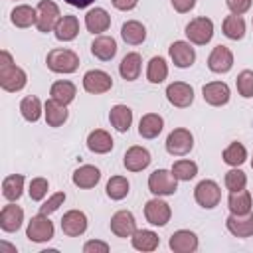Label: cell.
I'll list each match as a JSON object with an SVG mask.
<instances>
[{
    "mask_svg": "<svg viewBox=\"0 0 253 253\" xmlns=\"http://www.w3.org/2000/svg\"><path fill=\"white\" fill-rule=\"evenodd\" d=\"M251 2L253 0H225V6L231 14H237V16H243L249 8H251Z\"/></svg>",
    "mask_w": 253,
    "mask_h": 253,
    "instance_id": "7dc6e473",
    "label": "cell"
},
{
    "mask_svg": "<svg viewBox=\"0 0 253 253\" xmlns=\"http://www.w3.org/2000/svg\"><path fill=\"white\" fill-rule=\"evenodd\" d=\"M164 146H166V152L172 156H186L194 148V134L188 128L178 126L166 136Z\"/></svg>",
    "mask_w": 253,
    "mask_h": 253,
    "instance_id": "8992f818",
    "label": "cell"
},
{
    "mask_svg": "<svg viewBox=\"0 0 253 253\" xmlns=\"http://www.w3.org/2000/svg\"><path fill=\"white\" fill-rule=\"evenodd\" d=\"M166 99L178 109H186L194 103V87L186 81H174L166 87Z\"/></svg>",
    "mask_w": 253,
    "mask_h": 253,
    "instance_id": "7c38bea8",
    "label": "cell"
},
{
    "mask_svg": "<svg viewBox=\"0 0 253 253\" xmlns=\"http://www.w3.org/2000/svg\"><path fill=\"white\" fill-rule=\"evenodd\" d=\"M221 30H223V36L225 38H229V40H241L245 36V20H243V16H237V14L225 16V20L221 24Z\"/></svg>",
    "mask_w": 253,
    "mask_h": 253,
    "instance_id": "8d00e7d4",
    "label": "cell"
},
{
    "mask_svg": "<svg viewBox=\"0 0 253 253\" xmlns=\"http://www.w3.org/2000/svg\"><path fill=\"white\" fill-rule=\"evenodd\" d=\"M186 38L194 45H206L213 38V22L206 16L192 18L186 24Z\"/></svg>",
    "mask_w": 253,
    "mask_h": 253,
    "instance_id": "3957f363",
    "label": "cell"
},
{
    "mask_svg": "<svg viewBox=\"0 0 253 253\" xmlns=\"http://www.w3.org/2000/svg\"><path fill=\"white\" fill-rule=\"evenodd\" d=\"M152 162V156L148 152V148L144 146H130L125 156H123V166L128 170V172H142L144 168H148V164Z\"/></svg>",
    "mask_w": 253,
    "mask_h": 253,
    "instance_id": "9a60e30c",
    "label": "cell"
},
{
    "mask_svg": "<svg viewBox=\"0 0 253 253\" xmlns=\"http://www.w3.org/2000/svg\"><path fill=\"white\" fill-rule=\"evenodd\" d=\"M172 174L176 176L178 182H190L198 174V164L190 158H180L172 164Z\"/></svg>",
    "mask_w": 253,
    "mask_h": 253,
    "instance_id": "60d3db41",
    "label": "cell"
},
{
    "mask_svg": "<svg viewBox=\"0 0 253 253\" xmlns=\"http://www.w3.org/2000/svg\"><path fill=\"white\" fill-rule=\"evenodd\" d=\"M24 176L22 174H10L2 180V196L8 202H16L24 194Z\"/></svg>",
    "mask_w": 253,
    "mask_h": 253,
    "instance_id": "e575fe53",
    "label": "cell"
},
{
    "mask_svg": "<svg viewBox=\"0 0 253 253\" xmlns=\"http://www.w3.org/2000/svg\"><path fill=\"white\" fill-rule=\"evenodd\" d=\"M28 75L26 71L14 63L8 49L0 51V87L8 93H18L26 87Z\"/></svg>",
    "mask_w": 253,
    "mask_h": 253,
    "instance_id": "6da1fadb",
    "label": "cell"
},
{
    "mask_svg": "<svg viewBox=\"0 0 253 253\" xmlns=\"http://www.w3.org/2000/svg\"><path fill=\"white\" fill-rule=\"evenodd\" d=\"M223 184L229 192H237V190H243L247 186V176L243 170H239L237 166H231L229 172H225V178H223Z\"/></svg>",
    "mask_w": 253,
    "mask_h": 253,
    "instance_id": "b9f144b4",
    "label": "cell"
},
{
    "mask_svg": "<svg viewBox=\"0 0 253 253\" xmlns=\"http://www.w3.org/2000/svg\"><path fill=\"white\" fill-rule=\"evenodd\" d=\"M121 38L128 45H140L146 40V28L138 20H128L121 26Z\"/></svg>",
    "mask_w": 253,
    "mask_h": 253,
    "instance_id": "83f0119b",
    "label": "cell"
},
{
    "mask_svg": "<svg viewBox=\"0 0 253 253\" xmlns=\"http://www.w3.org/2000/svg\"><path fill=\"white\" fill-rule=\"evenodd\" d=\"M45 65L53 73H73L79 67V55L67 47H55L45 55Z\"/></svg>",
    "mask_w": 253,
    "mask_h": 253,
    "instance_id": "7a4b0ae2",
    "label": "cell"
},
{
    "mask_svg": "<svg viewBox=\"0 0 253 253\" xmlns=\"http://www.w3.org/2000/svg\"><path fill=\"white\" fill-rule=\"evenodd\" d=\"M87 225H89V219H87V215L81 210H69L61 217V231L67 237H79V235H83L87 231Z\"/></svg>",
    "mask_w": 253,
    "mask_h": 253,
    "instance_id": "5bb4252c",
    "label": "cell"
},
{
    "mask_svg": "<svg viewBox=\"0 0 253 253\" xmlns=\"http://www.w3.org/2000/svg\"><path fill=\"white\" fill-rule=\"evenodd\" d=\"M24 223V210L20 206H16L14 202L6 204L0 210V229L6 233H14L22 227Z\"/></svg>",
    "mask_w": 253,
    "mask_h": 253,
    "instance_id": "d6986e66",
    "label": "cell"
},
{
    "mask_svg": "<svg viewBox=\"0 0 253 253\" xmlns=\"http://www.w3.org/2000/svg\"><path fill=\"white\" fill-rule=\"evenodd\" d=\"M99 180H101V170L95 164H83V166L75 168L71 174V182L79 190H91L99 184Z\"/></svg>",
    "mask_w": 253,
    "mask_h": 253,
    "instance_id": "ac0fdd59",
    "label": "cell"
},
{
    "mask_svg": "<svg viewBox=\"0 0 253 253\" xmlns=\"http://www.w3.org/2000/svg\"><path fill=\"white\" fill-rule=\"evenodd\" d=\"M113 144H115L113 142V136L107 130H103V128H95L87 136V148L91 152H95V154H107V152H111L113 150Z\"/></svg>",
    "mask_w": 253,
    "mask_h": 253,
    "instance_id": "f1b7e54d",
    "label": "cell"
},
{
    "mask_svg": "<svg viewBox=\"0 0 253 253\" xmlns=\"http://www.w3.org/2000/svg\"><path fill=\"white\" fill-rule=\"evenodd\" d=\"M221 158H223V162L229 164V166H241V164L247 160V148H245L241 142L235 140V142H231V144H227V146L223 148Z\"/></svg>",
    "mask_w": 253,
    "mask_h": 253,
    "instance_id": "ab89813d",
    "label": "cell"
},
{
    "mask_svg": "<svg viewBox=\"0 0 253 253\" xmlns=\"http://www.w3.org/2000/svg\"><path fill=\"white\" fill-rule=\"evenodd\" d=\"M53 233H55V227H53L49 215H45V213H38L28 221L26 237L34 243H45V241L53 239Z\"/></svg>",
    "mask_w": 253,
    "mask_h": 253,
    "instance_id": "ba28073f",
    "label": "cell"
},
{
    "mask_svg": "<svg viewBox=\"0 0 253 253\" xmlns=\"http://www.w3.org/2000/svg\"><path fill=\"white\" fill-rule=\"evenodd\" d=\"M105 192H107V196H109L111 200L119 202V200H123V198L128 196V192H130V182H128L125 176H111L109 182H107V186H105Z\"/></svg>",
    "mask_w": 253,
    "mask_h": 253,
    "instance_id": "f35d334b",
    "label": "cell"
},
{
    "mask_svg": "<svg viewBox=\"0 0 253 253\" xmlns=\"http://www.w3.org/2000/svg\"><path fill=\"white\" fill-rule=\"evenodd\" d=\"M113 8L115 10H121V12H130L138 6V0H111Z\"/></svg>",
    "mask_w": 253,
    "mask_h": 253,
    "instance_id": "681fc988",
    "label": "cell"
},
{
    "mask_svg": "<svg viewBox=\"0 0 253 253\" xmlns=\"http://www.w3.org/2000/svg\"><path fill=\"white\" fill-rule=\"evenodd\" d=\"M91 53L101 61H111L117 55V42L113 36L99 34L91 43Z\"/></svg>",
    "mask_w": 253,
    "mask_h": 253,
    "instance_id": "603a6c76",
    "label": "cell"
},
{
    "mask_svg": "<svg viewBox=\"0 0 253 253\" xmlns=\"http://www.w3.org/2000/svg\"><path fill=\"white\" fill-rule=\"evenodd\" d=\"M233 67V51L227 45H215L208 55V69L211 73H227Z\"/></svg>",
    "mask_w": 253,
    "mask_h": 253,
    "instance_id": "e0dca14e",
    "label": "cell"
},
{
    "mask_svg": "<svg viewBox=\"0 0 253 253\" xmlns=\"http://www.w3.org/2000/svg\"><path fill=\"white\" fill-rule=\"evenodd\" d=\"M170 4L178 14H188L190 10H194L196 0H170Z\"/></svg>",
    "mask_w": 253,
    "mask_h": 253,
    "instance_id": "c3c4849f",
    "label": "cell"
},
{
    "mask_svg": "<svg viewBox=\"0 0 253 253\" xmlns=\"http://www.w3.org/2000/svg\"><path fill=\"white\" fill-rule=\"evenodd\" d=\"M0 249H8V251L16 253V245H10V243H6V241H0Z\"/></svg>",
    "mask_w": 253,
    "mask_h": 253,
    "instance_id": "816d5d0a",
    "label": "cell"
},
{
    "mask_svg": "<svg viewBox=\"0 0 253 253\" xmlns=\"http://www.w3.org/2000/svg\"><path fill=\"white\" fill-rule=\"evenodd\" d=\"M77 95V89H75V83H71L69 79H59V81H53L51 87H49V97L55 99L57 103L61 105H69Z\"/></svg>",
    "mask_w": 253,
    "mask_h": 253,
    "instance_id": "4dcf8cb0",
    "label": "cell"
},
{
    "mask_svg": "<svg viewBox=\"0 0 253 253\" xmlns=\"http://www.w3.org/2000/svg\"><path fill=\"white\" fill-rule=\"evenodd\" d=\"M251 168H253V156H251Z\"/></svg>",
    "mask_w": 253,
    "mask_h": 253,
    "instance_id": "f5cc1de1",
    "label": "cell"
},
{
    "mask_svg": "<svg viewBox=\"0 0 253 253\" xmlns=\"http://www.w3.org/2000/svg\"><path fill=\"white\" fill-rule=\"evenodd\" d=\"M164 128V119L158 113H146L138 121V134L146 140L156 138Z\"/></svg>",
    "mask_w": 253,
    "mask_h": 253,
    "instance_id": "cb8c5ba5",
    "label": "cell"
},
{
    "mask_svg": "<svg viewBox=\"0 0 253 253\" xmlns=\"http://www.w3.org/2000/svg\"><path fill=\"white\" fill-rule=\"evenodd\" d=\"M130 243L136 251H154L160 245V237L152 229H136L130 235Z\"/></svg>",
    "mask_w": 253,
    "mask_h": 253,
    "instance_id": "d6a6232c",
    "label": "cell"
},
{
    "mask_svg": "<svg viewBox=\"0 0 253 253\" xmlns=\"http://www.w3.org/2000/svg\"><path fill=\"white\" fill-rule=\"evenodd\" d=\"M109 243L101 239H89L83 243V253H109Z\"/></svg>",
    "mask_w": 253,
    "mask_h": 253,
    "instance_id": "bcb514c9",
    "label": "cell"
},
{
    "mask_svg": "<svg viewBox=\"0 0 253 253\" xmlns=\"http://www.w3.org/2000/svg\"><path fill=\"white\" fill-rule=\"evenodd\" d=\"M251 24H253V20H251Z\"/></svg>",
    "mask_w": 253,
    "mask_h": 253,
    "instance_id": "db71d44e",
    "label": "cell"
},
{
    "mask_svg": "<svg viewBox=\"0 0 253 253\" xmlns=\"http://www.w3.org/2000/svg\"><path fill=\"white\" fill-rule=\"evenodd\" d=\"M202 97L211 107H223L231 99V89L225 81H210L202 87Z\"/></svg>",
    "mask_w": 253,
    "mask_h": 253,
    "instance_id": "4fadbf2b",
    "label": "cell"
},
{
    "mask_svg": "<svg viewBox=\"0 0 253 253\" xmlns=\"http://www.w3.org/2000/svg\"><path fill=\"white\" fill-rule=\"evenodd\" d=\"M47 190H49V182L42 176L38 178H32L30 184H28V194L34 202H42L45 196H47Z\"/></svg>",
    "mask_w": 253,
    "mask_h": 253,
    "instance_id": "ee69618b",
    "label": "cell"
},
{
    "mask_svg": "<svg viewBox=\"0 0 253 253\" xmlns=\"http://www.w3.org/2000/svg\"><path fill=\"white\" fill-rule=\"evenodd\" d=\"M109 227H111V231H113L117 237L126 239V237H130V235L136 231V219H134L132 211H128V210H119V211L113 213Z\"/></svg>",
    "mask_w": 253,
    "mask_h": 253,
    "instance_id": "2e32d148",
    "label": "cell"
},
{
    "mask_svg": "<svg viewBox=\"0 0 253 253\" xmlns=\"http://www.w3.org/2000/svg\"><path fill=\"white\" fill-rule=\"evenodd\" d=\"M20 113L22 117L28 121V123H36L40 121L42 113H43V107H42V101L36 97V95H28L20 101Z\"/></svg>",
    "mask_w": 253,
    "mask_h": 253,
    "instance_id": "74e56055",
    "label": "cell"
},
{
    "mask_svg": "<svg viewBox=\"0 0 253 253\" xmlns=\"http://www.w3.org/2000/svg\"><path fill=\"white\" fill-rule=\"evenodd\" d=\"M227 208L231 213L235 215H245L251 211L253 208V202H251V194L243 188V190H237V192H229L227 196Z\"/></svg>",
    "mask_w": 253,
    "mask_h": 253,
    "instance_id": "1f68e13d",
    "label": "cell"
},
{
    "mask_svg": "<svg viewBox=\"0 0 253 253\" xmlns=\"http://www.w3.org/2000/svg\"><path fill=\"white\" fill-rule=\"evenodd\" d=\"M63 202H65V192H55V194H51V196L40 206V213L49 215V213L57 211L59 206H63Z\"/></svg>",
    "mask_w": 253,
    "mask_h": 253,
    "instance_id": "f6af8a7d",
    "label": "cell"
},
{
    "mask_svg": "<svg viewBox=\"0 0 253 253\" xmlns=\"http://www.w3.org/2000/svg\"><path fill=\"white\" fill-rule=\"evenodd\" d=\"M194 200L204 210H213L221 202V188L215 180H202L194 188Z\"/></svg>",
    "mask_w": 253,
    "mask_h": 253,
    "instance_id": "277c9868",
    "label": "cell"
},
{
    "mask_svg": "<svg viewBox=\"0 0 253 253\" xmlns=\"http://www.w3.org/2000/svg\"><path fill=\"white\" fill-rule=\"evenodd\" d=\"M144 217L150 225L164 227L172 217V208L168 202H164V200H160V196H156L144 204Z\"/></svg>",
    "mask_w": 253,
    "mask_h": 253,
    "instance_id": "9c48e42d",
    "label": "cell"
},
{
    "mask_svg": "<svg viewBox=\"0 0 253 253\" xmlns=\"http://www.w3.org/2000/svg\"><path fill=\"white\" fill-rule=\"evenodd\" d=\"M111 26V16L105 8H91L85 14V28L91 34H103Z\"/></svg>",
    "mask_w": 253,
    "mask_h": 253,
    "instance_id": "d4e9b609",
    "label": "cell"
},
{
    "mask_svg": "<svg viewBox=\"0 0 253 253\" xmlns=\"http://www.w3.org/2000/svg\"><path fill=\"white\" fill-rule=\"evenodd\" d=\"M166 77H168V63H166V59L160 57V55L150 57L148 63H146V79L150 83H162Z\"/></svg>",
    "mask_w": 253,
    "mask_h": 253,
    "instance_id": "d590c367",
    "label": "cell"
},
{
    "mask_svg": "<svg viewBox=\"0 0 253 253\" xmlns=\"http://www.w3.org/2000/svg\"><path fill=\"white\" fill-rule=\"evenodd\" d=\"M43 117H45V123H47L49 126L57 128V126H61V125L67 121V117H69L67 105H61V103H57L55 99L49 97V99L45 101V105H43Z\"/></svg>",
    "mask_w": 253,
    "mask_h": 253,
    "instance_id": "4316f807",
    "label": "cell"
},
{
    "mask_svg": "<svg viewBox=\"0 0 253 253\" xmlns=\"http://www.w3.org/2000/svg\"><path fill=\"white\" fill-rule=\"evenodd\" d=\"M65 4H69V6H73V8H79V10H83V8H89L95 0H63Z\"/></svg>",
    "mask_w": 253,
    "mask_h": 253,
    "instance_id": "f907efd6",
    "label": "cell"
},
{
    "mask_svg": "<svg viewBox=\"0 0 253 253\" xmlns=\"http://www.w3.org/2000/svg\"><path fill=\"white\" fill-rule=\"evenodd\" d=\"M235 87L243 99H251L253 97V69L239 71L235 77Z\"/></svg>",
    "mask_w": 253,
    "mask_h": 253,
    "instance_id": "7bdbcfd3",
    "label": "cell"
},
{
    "mask_svg": "<svg viewBox=\"0 0 253 253\" xmlns=\"http://www.w3.org/2000/svg\"><path fill=\"white\" fill-rule=\"evenodd\" d=\"M109 123L115 130L119 132H128L130 125H132V109L123 105V103H117L111 107L109 111Z\"/></svg>",
    "mask_w": 253,
    "mask_h": 253,
    "instance_id": "7402d4cb",
    "label": "cell"
},
{
    "mask_svg": "<svg viewBox=\"0 0 253 253\" xmlns=\"http://www.w3.org/2000/svg\"><path fill=\"white\" fill-rule=\"evenodd\" d=\"M225 227L233 237H253V211L245 213V215H235L229 213L225 219Z\"/></svg>",
    "mask_w": 253,
    "mask_h": 253,
    "instance_id": "44dd1931",
    "label": "cell"
},
{
    "mask_svg": "<svg viewBox=\"0 0 253 253\" xmlns=\"http://www.w3.org/2000/svg\"><path fill=\"white\" fill-rule=\"evenodd\" d=\"M36 10H38V20H36L38 32H42V34L53 32L57 22H59V18H61L59 6L53 0H40Z\"/></svg>",
    "mask_w": 253,
    "mask_h": 253,
    "instance_id": "5b68a950",
    "label": "cell"
},
{
    "mask_svg": "<svg viewBox=\"0 0 253 253\" xmlns=\"http://www.w3.org/2000/svg\"><path fill=\"white\" fill-rule=\"evenodd\" d=\"M194 43L186 42V40H176L170 43L168 47V55L172 59V63L180 69H186V67H192L194 61H196V49L192 47Z\"/></svg>",
    "mask_w": 253,
    "mask_h": 253,
    "instance_id": "30bf717a",
    "label": "cell"
},
{
    "mask_svg": "<svg viewBox=\"0 0 253 253\" xmlns=\"http://www.w3.org/2000/svg\"><path fill=\"white\" fill-rule=\"evenodd\" d=\"M53 34H55V38L59 42H71V40H75L77 34H79V20H77V16H71V14L61 16L59 22H57V26H55V30H53Z\"/></svg>",
    "mask_w": 253,
    "mask_h": 253,
    "instance_id": "f546056e",
    "label": "cell"
},
{
    "mask_svg": "<svg viewBox=\"0 0 253 253\" xmlns=\"http://www.w3.org/2000/svg\"><path fill=\"white\" fill-rule=\"evenodd\" d=\"M148 190L154 196H174L178 190V180L172 170L158 168L148 176Z\"/></svg>",
    "mask_w": 253,
    "mask_h": 253,
    "instance_id": "52a82bcc",
    "label": "cell"
},
{
    "mask_svg": "<svg viewBox=\"0 0 253 253\" xmlns=\"http://www.w3.org/2000/svg\"><path fill=\"white\" fill-rule=\"evenodd\" d=\"M200 241H198V235L190 229H178L170 235V241H168V247L174 251V253H194L198 249Z\"/></svg>",
    "mask_w": 253,
    "mask_h": 253,
    "instance_id": "ffe728a7",
    "label": "cell"
},
{
    "mask_svg": "<svg viewBox=\"0 0 253 253\" xmlns=\"http://www.w3.org/2000/svg\"><path fill=\"white\" fill-rule=\"evenodd\" d=\"M36 20H38V10L28 6V4H20L16 6L12 12H10V22L16 26V28H30V26H36Z\"/></svg>",
    "mask_w": 253,
    "mask_h": 253,
    "instance_id": "836d02e7",
    "label": "cell"
},
{
    "mask_svg": "<svg viewBox=\"0 0 253 253\" xmlns=\"http://www.w3.org/2000/svg\"><path fill=\"white\" fill-rule=\"evenodd\" d=\"M83 89L91 95H103L107 91H111L113 87V77L103 71V69H89L85 75H83Z\"/></svg>",
    "mask_w": 253,
    "mask_h": 253,
    "instance_id": "8fae6325",
    "label": "cell"
},
{
    "mask_svg": "<svg viewBox=\"0 0 253 253\" xmlns=\"http://www.w3.org/2000/svg\"><path fill=\"white\" fill-rule=\"evenodd\" d=\"M140 71H142V57H140V53H136V51L126 53V55L121 59V63H119V73H121V77H123L125 81H134V79H138Z\"/></svg>",
    "mask_w": 253,
    "mask_h": 253,
    "instance_id": "484cf974",
    "label": "cell"
}]
</instances>
